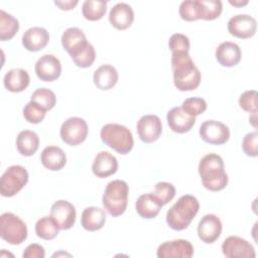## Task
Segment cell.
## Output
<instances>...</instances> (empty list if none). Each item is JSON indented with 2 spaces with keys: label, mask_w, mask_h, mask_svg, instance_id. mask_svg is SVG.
I'll list each match as a JSON object with an SVG mask.
<instances>
[{
  "label": "cell",
  "mask_w": 258,
  "mask_h": 258,
  "mask_svg": "<svg viewBox=\"0 0 258 258\" xmlns=\"http://www.w3.org/2000/svg\"><path fill=\"white\" fill-rule=\"evenodd\" d=\"M173 83L181 92L192 91L201 84V72L195 66L188 52L171 53Z\"/></svg>",
  "instance_id": "1"
},
{
  "label": "cell",
  "mask_w": 258,
  "mask_h": 258,
  "mask_svg": "<svg viewBox=\"0 0 258 258\" xmlns=\"http://www.w3.org/2000/svg\"><path fill=\"white\" fill-rule=\"evenodd\" d=\"M199 173L203 185L211 191L224 189L228 184V174L224 169L222 157L216 153L205 155L199 163Z\"/></svg>",
  "instance_id": "2"
},
{
  "label": "cell",
  "mask_w": 258,
  "mask_h": 258,
  "mask_svg": "<svg viewBox=\"0 0 258 258\" xmlns=\"http://www.w3.org/2000/svg\"><path fill=\"white\" fill-rule=\"evenodd\" d=\"M199 209L200 203L198 199L190 195H184L167 211L166 223L172 230L182 231L190 225Z\"/></svg>",
  "instance_id": "3"
},
{
  "label": "cell",
  "mask_w": 258,
  "mask_h": 258,
  "mask_svg": "<svg viewBox=\"0 0 258 258\" xmlns=\"http://www.w3.org/2000/svg\"><path fill=\"white\" fill-rule=\"evenodd\" d=\"M128 195L129 186L126 181L115 179L108 182L102 198L104 209L112 217L121 216L126 211Z\"/></svg>",
  "instance_id": "4"
},
{
  "label": "cell",
  "mask_w": 258,
  "mask_h": 258,
  "mask_svg": "<svg viewBox=\"0 0 258 258\" xmlns=\"http://www.w3.org/2000/svg\"><path fill=\"white\" fill-rule=\"evenodd\" d=\"M102 141L120 154L129 153L134 145L131 131L124 125L116 123H108L104 125L100 131Z\"/></svg>",
  "instance_id": "5"
},
{
  "label": "cell",
  "mask_w": 258,
  "mask_h": 258,
  "mask_svg": "<svg viewBox=\"0 0 258 258\" xmlns=\"http://www.w3.org/2000/svg\"><path fill=\"white\" fill-rule=\"evenodd\" d=\"M0 236L11 245H19L27 238L26 224L12 213H4L0 217Z\"/></svg>",
  "instance_id": "6"
},
{
  "label": "cell",
  "mask_w": 258,
  "mask_h": 258,
  "mask_svg": "<svg viewBox=\"0 0 258 258\" xmlns=\"http://www.w3.org/2000/svg\"><path fill=\"white\" fill-rule=\"evenodd\" d=\"M28 182V172L21 165L9 166L0 178L2 197L10 198L18 194Z\"/></svg>",
  "instance_id": "7"
},
{
  "label": "cell",
  "mask_w": 258,
  "mask_h": 258,
  "mask_svg": "<svg viewBox=\"0 0 258 258\" xmlns=\"http://www.w3.org/2000/svg\"><path fill=\"white\" fill-rule=\"evenodd\" d=\"M88 132V124L83 118L71 117L61 124L59 134L64 143L77 146L86 140Z\"/></svg>",
  "instance_id": "8"
},
{
  "label": "cell",
  "mask_w": 258,
  "mask_h": 258,
  "mask_svg": "<svg viewBox=\"0 0 258 258\" xmlns=\"http://www.w3.org/2000/svg\"><path fill=\"white\" fill-rule=\"evenodd\" d=\"M200 136L209 144L222 145L229 140L230 129L220 121L207 120L200 127Z\"/></svg>",
  "instance_id": "9"
},
{
  "label": "cell",
  "mask_w": 258,
  "mask_h": 258,
  "mask_svg": "<svg viewBox=\"0 0 258 258\" xmlns=\"http://www.w3.org/2000/svg\"><path fill=\"white\" fill-rule=\"evenodd\" d=\"M227 28L232 36L247 39L256 33L257 22L254 17L248 14H238L229 19Z\"/></svg>",
  "instance_id": "10"
},
{
  "label": "cell",
  "mask_w": 258,
  "mask_h": 258,
  "mask_svg": "<svg viewBox=\"0 0 258 258\" xmlns=\"http://www.w3.org/2000/svg\"><path fill=\"white\" fill-rule=\"evenodd\" d=\"M222 252L228 258H254V247L245 239L238 236H229L222 244Z\"/></svg>",
  "instance_id": "11"
},
{
  "label": "cell",
  "mask_w": 258,
  "mask_h": 258,
  "mask_svg": "<svg viewBox=\"0 0 258 258\" xmlns=\"http://www.w3.org/2000/svg\"><path fill=\"white\" fill-rule=\"evenodd\" d=\"M50 216L59 230H69L75 225L77 213L73 204L64 200H59L52 204Z\"/></svg>",
  "instance_id": "12"
},
{
  "label": "cell",
  "mask_w": 258,
  "mask_h": 258,
  "mask_svg": "<svg viewBox=\"0 0 258 258\" xmlns=\"http://www.w3.org/2000/svg\"><path fill=\"white\" fill-rule=\"evenodd\" d=\"M137 133L141 141L144 143H153L161 135L162 123L156 115H144L142 116L136 125Z\"/></svg>",
  "instance_id": "13"
},
{
  "label": "cell",
  "mask_w": 258,
  "mask_h": 258,
  "mask_svg": "<svg viewBox=\"0 0 258 258\" xmlns=\"http://www.w3.org/2000/svg\"><path fill=\"white\" fill-rule=\"evenodd\" d=\"M156 255L158 258H190L194 255V247L183 239L166 241L159 245Z\"/></svg>",
  "instance_id": "14"
},
{
  "label": "cell",
  "mask_w": 258,
  "mask_h": 258,
  "mask_svg": "<svg viewBox=\"0 0 258 258\" xmlns=\"http://www.w3.org/2000/svg\"><path fill=\"white\" fill-rule=\"evenodd\" d=\"M34 70L40 81L52 82L60 76L61 64L56 56L52 54H44L37 59Z\"/></svg>",
  "instance_id": "15"
},
{
  "label": "cell",
  "mask_w": 258,
  "mask_h": 258,
  "mask_svg": "<svg viewBox=\"0 0 258 258\" xmlns=\"http://www.w3.org/2000/svg\"><path fill=\"white\" fill-rule=\"evenodd\" d=\"M61 44L63 49L74 58L87 47L89 42L85 33L80 28L70 27L61 35Z\"/></svg>",
  "instance_id": "16"
},
{
  "label": "cell",
  "mask_w": 258,
  "mask_h": 258,
  "mask_svg": "<svg viewBox=\"0 0 258 258\" xmlns=\"http://www.w3.org/2000/svg\"><path fill=\"white\" fill-rule=\"evenodd\" d=\"M222 233V223L218 216L208 214L202 218L198 225V235L202 242L212 244L220 237Z\"/></svg>",
  "instance_id": "17"
},
{
  "label": "cell",
  "mask_w": 258,
  "mask_h": 258,
  "mask_svg": "<svg viewBox=\"0 0 258 258\" xmlns=\"http://www.w3.org/2000/svg\"><path fill=\"white\" fill-rule=\"evenodd\" d=\"M166 120L169 128L178 134L188 132L196 124V117L185 113L181 107H174L167 112Z\"/></svg>",
  "instance_id": "18"
},
{
  "label": "cell",
  "mask_w": 258,
  "mask_h": 258,
  "mask_svg": "<svg viewBox=\"0 0 258 258\" xmlns=\"http://www.w3.org/2000/svg\"><path fill=\"white\" fill-rule=\"evenodd\" d=\"M134 20V12L132 7L127 3L115 4L109 13V21L113 27L118 30L129 28Z\"/></svg>",
  "instance_id": "19"
},
{
  "label": "cell",
  "mask_w": 258,
  "mask_h": 258,
  "mask_svg": "<svg viewBox=\"0 0 258 258\" xmlns=\"http://www.w3.org/2000/svg\"><path fill=\"white\" fill-rule=\"evenodd\" d=\"M118 169L117 158L108 151H100L92 164L93 173L100 178L114 174Z\"/></svg>",
  "instance_id": "20"
},
{
  "label": "cell",
  "mask_w": 258,
  "mask_h": 258,
  "mask_svg": "<svg viewBox=\"0 0 258 258\" xmlns=\"http://www.w3.org/2000/svg\"><path fill=\"white\" fill-rule=\"evenodd\" d=\"M215 55L222 67L232 68L240 62L242 52L238 44L231 41H224L216 48Z\"/></svg>",
  "instance_id": "21"
},
{
  "label": "cell",
  "mask_w": 258,
  "mask_h": 258,
  "mask_svg": "<svg viewBox=\"0 0 258 258\" xmlns=\"http://www.w3.org/2000/svg\"><path fill=\"white\" fill-rule=\"evenodd\" d=\"M49 41V33L43 27H31L22 36V44L29 51H39L43 49Z\"/></svg>",
  "instance_id": "22"
},
{
  "label": "cell",
  "mask_w": 258,
  "mask_h": 258,
  "mask_svg": "<svg viewBox=\"0 0 258 258\" xmlns=\"http://www.w3.org/2000/svg\"><path fill=\"white\" fill-rule=\"evenodd\" d=\"M42 165L51 171L60 170L67 163V156L63 150L57 146H46L40 155Z\"/></svg>",
  "instance_id": "23"
},
{
  "label": "cell",
  "mask_w": 258,
  "mask_h": 258,
  "mask_svg": "<svg viewBox=\"0 0 258 258\" xmlns=\"http://www.w3.org/2000/svg\"><path fill=\"white\" fill-rule=\"evenodd\" d=\"M30 82L28 73L23 69H12L4 76V87L12 93H19L24 91Z\"/></svg>",
  "instance_id": "24"
},
{
  "label": "cell",
  "mask_w": 258,
  "mask_h": 258,
  "mask_svg": "<svg viewBox=\"0 0 258 258\" xmlns=\"http://www.w3.org/2000/svg\"><path fill=\"white\" fill-rule=\"evenodd\" d=\"M93 81L98 89L110 90L118 82V72L111 64H102L94 72Z\"/></svg>",
  "instance_id": "25"
},
{
  "label": "cell",
  "mask_w": 258,
  "mask_h": 258,
  "mask_svg": "<svg viewBox=\"0 0 258 258\" xmlns=\"http://www.w3.org/2000/svg\"><path fill=\"white\" fill-rule=\"evenodd\" d=\"M106 222L105 211L98 207L86 208L81 217V224L87 231L94 232L103 228Z\"/></svg>",
  "instance_id": "26"
},
{
  "label": "cell",
  "mask_w": 258,
  "mask_h": 258,
  "mask_svg": "<svg viewBox=\"0 0 258 258\" xmlns=\"http://www.w3.org/2000/svg\"><path fill=\"white\" fill-rule=\"evenodd\" d=\"M39 137L31 130H22L16 138V147L23 156H32L38 149Z\"/></svg>",
  "instance_id": "27"
},
{
  "label": "cell",
  "mask_w": 258,
  "mask_h": 258,
  "mask_svg": "<svg viewBox=\"0 0 258 258\" xmlns=\"http://www.w3.org/2000/svg\"><path fill=\"white\" fill-rule=\"evenodd\" d=\"M161 208L162 206L158 204L151 192L141 195L135 203L136 212L143 219L155 218L159 214Z\"/></svg>",
  "instance_id": "28"
},
{
  "label": "cell",
  "mask_w": 258,
  "mask_h": 258,
  "mask_svg": "<svg viewBox=\"0 0 258 258\" xmlns=\"http://www.w3.org/2000/svg\"><path fill=\"white\" fill-rule=\"evenodd\" d=\"M200 19L211 21L217 19L223 10L220 0H197Z\"/></svg>",
  "instance_id": "29"
},
{
  "label": "cell",
  "mask_w": 258,
  "mask_h": 258,
  "mask_svg": "<svg viewBox=\"0 0 258 258\" xmlns=\"http://www.w3.org/2000/svg\"><path fill=\"white\" fill-rule=\"evenodd\" d=\"M107 10V2L104 0H86L82 6L83 16L89 21H97L103 18Z\"/></svg>",
  "instance_id": "30"
},
{
  "label": "cell",
  "mask_w": 258,
  "mask_h": 258,
  "mask_svg": "<svg viewBox=\"0 0 258 258\" xmlns=\"http://www.w3.org/2000/svg\"><path fill=\"white\" fill-rule=\"evenodd\" d=\"M18 29V20L4 10H0V40H10L17 33Z\"/></svg>",
  "instance_id": "31"
},
{
  "label": "cell",
  "mask_w": 258,
  "mask_h": 258,
  "mask_svg": "<svg viewBox=\"0 0 258 258\" xmlns=\"http://www.w3.org/2000/svg\"><path fill=\"white\" fill-rule=\"evenodd\" d=\"M59 228L57 227L51 216L40 218L35 224V233L37 237L43 240H52L58 235Z\"/></svg>",
  "instance_id": "32"
},
{
  "label": "cell",
  "mask_w": 258,
  "mask_h": 258,
  "mask_svg": "<svg viewBox=\"0 0 258 258\" xmlns=\"http://www.w3.org/2000/svg\"><path fill=\"white\" fill-rule=\"evenodd\" d=\"M32 102L39 105L46 112L51 110L56 104V97L54 93L47 88H39L36 89L30 98Z\"/></svg>",
  "instance_id": "33"
},
{
  "label": "cell",
  "mask_w": 258,
  "mask_h": 258,
  "mask_svg": "<svg viewBox=\"0 0 258 258\" xmlns=\"http://www.w3.org/2000/svg\"><path fill=\"white\" fill-rule=\"evenodd\" d=\"M154 199L158 202L160 206H165L168 204L175 196V187L172 183L166 181H160L155 184L154 191L151 192Z\"/></svg>",
  "instance_id": "34"
},
{
  "label": "cell",
  "mask_w": 258,
  "mask_h": 258,
  "mask_svg": "<svg viewBox=\"0 0 258 258\" xmlns=\"http://www.w3.org/2000/svg\"><path fill=\"white\" fill-rule=\"evenodd\" d=\"M45 114L46 111L32 101L27 103L23 108V117L27 122L31 124L40 123L44 119Z\"/></svg>",
  "instance_id": "35"
},
{
  "label": "cell",
  "mask_w": 258,
  "mask_h": 258,
  "mask_svg": "<svg viewBox=\"0 0 258 258\" xmlns=\"http://www.w3.org/2000/svg\"><path fill=\"white\" fill-rule=\"evenodd\" d=\"M181 109L190 116H199L207 110V102L203 98H187L181 104Z\"/></svg>",
  "instance_id": "36"
},
{
  "label": "cell",
  "mask_w": 258,
  "mask_h": 258,
  "mask_svg": "<svg viewBox=\"0 0 258 258\" xmlns=\"http://www.w3.org/2000/svg\"><path fill=\"white\" fill-rule=\"evenodd\" d=\"M179 16L185 21H197L200 19L197 0H186L179 5Z\"/></svg>",
  "instance_id": "37"
},
{
  "label": "cell",
  "mask_w": 258,
  "mask_h": 258,
  "mask_svg": "<svg viewBox=\"0 0 258 258\" xmlns=\"http://www.w3.org/2000/svg\"><path fill=\"white\" fill-rule=\"evenodd\" d=\"M168 46L171 53L188 52L189 51V39L182 33H174L169 37Z\"/></svg>",
  "instance_id": "38"
},
{
  "label": "cell",
  "mask_w": 258,
  "mask_h": 258,
  "mask_svg": "<svg viewBox=\"0 0 258 258\" xmlns=\"http://www.w3.org/2000/svg\"><path fill=\"white\" fill-rule=\"evenodd\" d=\"M96 58V51L94 46L89 42V44L87 45V47L76 57L72 58L75 62V64L79 68L82 69H86L91 67Z\"/></svg>",
  "instance_id": "39"
},
{
  "label": "cell",
  "mask_w": 258,
  "mask_h": 258,
  "mask_svg": "<svg viewBox=\"0 0 258 258\" xmlns=\"http://www.w3.org/2000/svg\"><path fill=\"white\" fill-rule=\"evenodd\" d=\"M239 105L246 112H257V92L248 90L242 93L239 98Z\"/></svg>",
  "instance_id": "40"
},
{
  "label": "cell",
  "mask_w": 258,
  "mask_h": 258,
  "mask_svg": "<svg viewBox=\"0 0 258 258\" xmlns=\"http://www.w3.org/2000/svg\"><path fill=\"white\" fill-rule=\"evenodd\" d=\"M242 148L246 155L257 157L258 155V133L256 131L247 133L242 141Z\"/></svg>",
  "instance_id": "41"
},
{
  "label": "cell",
  "mask_w": 258,
  "mask_h": 258,
  "mask_svg": "<svg viewBox=\"0 0 258 258\" xmlns=\"http://www.w3.org/2000/svg\"><path fill=\"white\" fill-rule=\"evenodd\" d=\"M22 256L23 258H43L45 256L44 248L36 243L30 244L25 248Z\"/></svg>",
  "instance_id": "42"
},
{
  "label": "cell",
  "mask_w": 258,
  "mask_h": 258,
  "mask_svg": "<svg viewBox=\"0 0 258 258\" xmlns=\"http://www.w3.org/2000/svg\"><path fill=\"white\" fill-rule=\"evenodd\" d=\"M79 2L77 0H68V1H54V4L60 10H72L74 9Z\"/></svg>",
  "instance_id": "43"
},
{
  "label": "cell",
  "mask_w": 258,
  "mask_h": 258,
  "mask_svg": "<svg viewBox=\"0 0 258 258\" xmlns=\"http://www.w3.org/2000/svg\"><path fill=\"white\" fill-rule=\"evenodd\" d=\"M248 0H244V1H242V0H237V1H232V0H229V3L231 4V5H233V6H236V7H242V6H245V5H247L248 4Z\"/></svg>",
  "instance_id": "44"
},
{
  "label": "cell",
  "mask_w": 258,
  "mask_h": 258,
  "mask_svg": "<svg viewBox=\"0 0 258 258\" xmlns=\"http://www.w3.org/2000/svg\"><path fill=\"white\" fill-rule=\"evenodd\" d=\"M256 113H257V112H254V113H253V118L249 117V120H250V122L252 123V125H253L254 127H256Z\"/></svg>",
  "instance_id": "45"
},
{
  "label": "cell",
  "mask_w": 258,
  "mask_h": 258,
  "mask_svg": "<svg viewBox=\"0 0 258 258\" xmlns=\"http://www.w3.org/2000/svg\"><path fill=\"white\" fill-rule=\"evenodd\" d=\"M58 256H71V254L63 253V252H58V253H54V254L52 255V257H58Z\"/></svg>",
  "instance_id": "46"
}]
</instances>
